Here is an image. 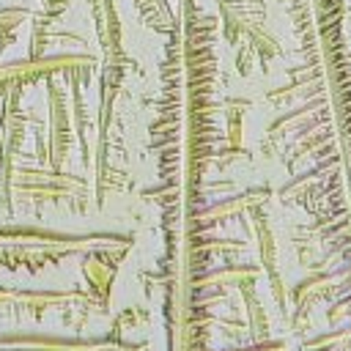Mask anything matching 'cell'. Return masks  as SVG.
<instances>
[{
    "mask_svg": "<svg viewBox=\"0 0 351 351\" xmlns=\"http://www.w3.org/2000/svg\"><path fill=\"white\" fill-rule=\"evenodd\" d=\"M132 3H134L137 14L143 16V22H148L151 27H156V30H162V33H165V30L170 33V27L176 25L167 0H132Z\"/></svg>",
    "mask_w": 351,
    "mask_h": 351,
    "instance_id": "cell-2",
    "label": "cell"
},
{
    "mask_svg": "<svg viewBox=\"0 0 351 351\" xmlns=\"http://www.w3.org/2000/svg\"><path fill=\"white\" fill-rule=\"evenodd\" d=\"M263 0H219V14L225 22V38L239 41L241 33H250L266 22Z\"/></svg>",
    "mask_w": 351,
    "mask_h": 351,
    "instance_id": "cell-1",
    "label": "cell"
}]
</instances>
